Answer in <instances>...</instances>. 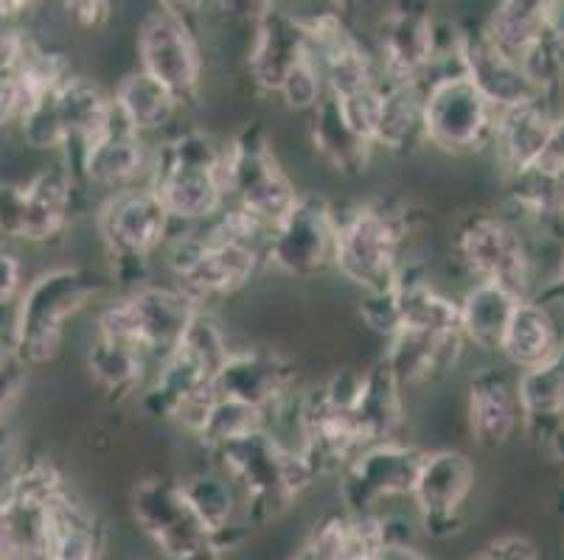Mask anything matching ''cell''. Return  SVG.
I'll use <instances>...</instances> for the list:
<instances>
[{
  "label": "cell",
  "instance_id": "6da1fadb",
  "mask_svg": "<svg viewBox=\"0 0 564 560\" xmlns=\"http://www.w3.org/2000/svg\"><path fill=\"white\" fill-rule=\"evenodd\" d=\"M419 213L399 194H377L351 208H337L332 272L357 295L391 289L410 259Z\"/></svg>",
  "mask_w": 564,
  "mask_h": 560
},
{
  "label": "cell",
  "instance_id": "7a4b0ae2",
  "mask_svg": "<svg viewBox=\"0 0 564 560\" xmlns=\"http://www.w3.org/2000/svg\"><path fill=\"white\" fill-rule=\"evenodd\" d=\"M112 286L110 272L85 264H59L29 277L12 320V351L25 370L63 356L68 328Z\"/></svg>",
  "mask_w": 564,
  "mask_h": 560
},
{
  "label": "cell",
  "instance_id": "3957f363",
  "mask_svg": "<svg viewBox=\"0 0 564 560\" xmlns=\"http://www.w3.org/2000/svg\"><path fill=\"white\" fill-rule=\"evenodd\" d=\"M212 465L223 471L245 502V521L250 530L267 527L290 510L304 493L321 480V471L304 451H292L275 438L273 431H250L234 443L208 451Z\"/></svg>",
  "mask_w": 564,
  "mask_h": 560
},
{
  "label": "cell",
  "instance_id": "277c9868",
  "mask_svg": "<svg viewBox=\"0 0 564 560\" xmlns=\"http://www.w3.org/2000/svg\"><path fill=\"white\" fill-rule=\"evenodd\" d=\"M150 185L177 228H203L230 205L225 141L199 127H181L155 143Z\"/></svg>",
  "mask_w": 564,
  "mask_h": 560
},
{
  "label": "cell",
  "instance_id": "5b68a950",
  "mask_svg": "<svg viewBox=\"0 0 564 560\" xmlns=\"http://www.w3.org/2000/svg\"><path fill=\"white\" fill-rule=\"evenodd\" d=\"M94 230L110 264L112 286L132 292L152 284V261L166 250L177 224L152 185H135L96 202Z\"/></svg>",
  "mask_w": 564,
  "mask_h": 560
},
{
  "label": "cell",
  "instance_id": "8992f818",
  "mask_svg": "<svg viewBox=\"0 0 564 560\" xmlns=\"http://www.w3.org/2000/svg\"><path fill=\"white\" fill-rule=\"evenodd\" d=\"M449 264L469 284H497L520 300L542 292L540 259L525 228L502 210L475 208L455 222L449 233Z\"/></svg>",
  "mask_w": 564,
  "mask_h": 560
},
{
  "label": "cell",
  "instance_id": "52a82bcc",
  "mask_svg": "<svg viewBox=\"0 0 564 560\" xmlns=\"http://www.w3.org/2000/svg\"><path fill=\"white\" fill-rule=\"evenodd\" d=\"M169 281L197 311H217L264 272V255L205 239L199 228H177L163 250Z\"/></svg>",
  "mask_w": 564,
  "mask_h": 560
},
{
  "label": "cell",
  "instance_id": "ba28073f",
  "mask_svg": "<svg viewBox=\"0 0 564 560\" xmlns=\"http://www.w3.org/2000/svg\"><path fill=\"white\" fill-rule=\"evenodd\" d=\"M194 317L197 308L172 284L152 281L96 308L94 333L135 348L158 367L181 348Z\"/></svg>",
  "mask_w": 564,
  "mask_h": 560
},
{
  "label": "cell",
  "instance_id": "9c48e42d",
  "mask_svg": "<svg viewBox=\"0 0 564 560\" xmlns=\"http://www.w3.org/2000/svg\"><path fill=\"white\" fill-rule=\"evenodd\" d=\"M135 68L161 81L183 107L205 90V45L188 3H158L135 25Z\"/></svg>",
  "mask_w": 564,
  "mask_h": 560
},
{
  "label": "cell",
  "instance_id": "30bf717a",
  "mask_svg": "<svg viewBox=\"0 0 564 560\" xmlns=\"http://www.w3.org/2000/svg\"><path fill=\"white\" fill-rule=\"evenodd\" d=\"M225 174L230 202L253 213L267 228L284 222L304 194L259 121L242 123L225 141Z\"/></svg>",
  "mask_w": 564,
  "mask_h": 560
},
{
  "label": "cell",
  "instance_id": "8fae6325",
  "mask_svg": "<svg viewBox=\"0 0 564 560\" xmlns=\"http://www.w3.org/2000/svg\"><path fill=\"white\" fill-rule=\"evenodd\" d=\"M130 516L138 532L166 560H223L217 538L188 505L181 476L150 471L130 487Z\"/></svg>",
  "mask_w": 564,
  "mask_h": 560
},
{
  "label": "cell",
  "instance_id": "7c38bea8",
  "mask_svg": "<svg viewBox=\"0 0 564 560\" xmlns=\"http://www.w3.org/2000/svg\"><path fill=\"white\" fill-rule=\"evenodd\" d=\"M337 235V205L323 191L306 188L299 205L275 224L264 250V272L284 281H315L332 270Z\"/></svg>",
  "mask_w": 564,
  "mask_h": 560
},
{
  "label": "cell",
  "instance_id": "4fadbf2b",
  "mask_svg": "<svg viewBox=\"0 0 564 560\" xmlns=\"http://www.w3.org/2000/svg\"><path fill=\"white\" fill-rule=\"evenodd\" d=\"M424 90V130L427 149L449 157L489 154L497 130V110L480 96L469 76H444Z\"/></svg>",
  "mask_w": 564,
  "mask_h": 560
},
{
  "label": "cell",
  "instance_id": "5bb4252c",
  "mask_svg": "<svg viewBox=\"0 0 564 560\" xmlns=\"http://www.w3.org/2000/svg\"><path fill=\"white\" fill-rule=\"evenodd\" d=\"M478 487V469L460 449H427L410 493L419 530L433 541H449L466 527V507Z\"/></svg>",
  "mask_w": 564,
  "mask_h": 560
},
{
  "label": "cell",
  "instance_id": "9a60e30c",
  "mask_svg": "<svg viewBox=\"0 0 564 560\" xmlns=\"http://www.w3.org/2000/svg\"><path fill=\"white\" fill-rule=\"evenodd\" d=\"M422 446L410 440H388L362 449L337 474V499L348 516L379 513L384 502L408 499L424 460Z\"/></svg>",
  "mask_w": 564,
  "mask_h": 560
},
{
  "label": "cell",
  "instance_id": "2e32d148",
  "mask_svg": "<svg viewBox=\"0 0 564 560\" xmlns=\"http://www.w3.org/2000/svg\"><path fill=\"white\" fill-rule=\"evenodd\" d=\"M438 23L427 3H391L379 12L373 25V54L379 79L391 85L424 87L435 51H438Z\"/></svg>",
  "mask_w": 564,
  "mask_h": 560
},
{
  "label": "cell",
  "instance_id": "e0dca14e",
  "mask_svg": "<svg viewBox=\"0 0 564 560\" xmlns=\"http://www.w3.org/2000/svg\"><path fill=\"white\" fill-rule=\"evenodd\" d=\"M85 185L56 161L37 168L20 179V208H18V239L14 244L51 246L68 239L76 216L85 210Z\"/></svg>",
  "mask_w": 564,
  "mask_h": 560
},
{
  "label": "cell",
  "instance_id": "ac0fdd59",
  "mask_svg": "<svg viewBox=\"0 0 564 560\" xmlns=\"http://www.w3.org/2000/svg\"><path fill=\"white\" fill-rule=\"evenodd\" d=\"M304 59H310V40L299 9L261 3L256 12H250L245 74L256 90L264 96H279L286 76Z\"/></svg>",
  "mask_w": 564,
  "mask_h": 560
},
{
  "label": "cell",
  "instance_id": "d6986e66",
  "mask_svg": "<svg viewBox=\"0 0 564 560\" xmlns=\"http://www.w3.org/2000/svg\"><path fill=\"white\" fill-rule=\"evenodd\" d=\"M152 161H155V143L132 132L116 112L110 130L82 154L74 177L87 191H99V199H105L135 185H150Z\"/></svg>",
  "mask_w": 564,
  "mask_h": 560
},
{
  "label": "cell",
  "instance_id": "ffe728a7",
  "mask_svg": "<svg viewBox=\"0 0 564 560\" xmlns=\"http://www.w3.org/2000/svg\"><path fill=\"white\" fill-rule=\"evenodd\" d=\"M464 424L469 440L484 451H500L522 431L517 376L511 378L502 367H480L466 382Z\"/></svg>",
  "mask_w": 564,
  "mask_h": 560
},
{
  "label": "cell",
  "instance_id": "44dd1931",
  "mask_svg": "<svg viewBox=\"0 0 564 560\" xmlns=\"http://www.w3.org/2000/svg\"><path fill=\"white\" fill-rule=\"evenodd\" d=\"M299 370L295 362L273 348H234L228 362L214 378L219 398L242 400L248 407L270 413L286 395L295 393Z\"/></svg>",
  "mask_w": 564,
  "mask_h": 560
},
{
  "label": "cell",
  "instance_id": "7402d4cb",
  "mask_svg": "<svg viewBox=\"0 0 564 560\" xmlns=\"http://www.w3.org/2000/svg\"><path fill=\"white\" fill-rule=\"evenodd\" d=\"M56 116L63 123L65 146L59 152V163L74 174L82 154L94 146L116 121L112 90H107L99 79L76 74L56 90Z\"/></svg>",
  "mask_w": 564,
  "mask_h": 560
},
{
  "label": "cell",
  "instance_id": "603a6c76",
  "mask_svg": "<svg viewBox=\"0 0 564 560\" xmlns=\"http://www.w3.org/2000/svg\"><path fill=\"white\" fill-rule=\"evenodd\" d=\"M466 353L464 333H433L402 328L384 342L382 362L388 364L402 389L430 387L458 370Z\"/></svg>",
  "mask_w": 564,
  "mask_h": 560
},
{
  "label": "cell",
  "instance_id": "cb8c5ba5",
  "mask_svg": "<svg viewBox=\"0 0 564 560\" xmlns=\"http://www.w3.org/2000/svg\"><path fill=\"white\" fill-rule=\"evenodd\" d=\"M460 54H464V74L480 90L486 101L497 112L520 107L531 99H540V92L533 90L531 81L522 74L520 62L497 48L484 29L464 25L460 37Z\"/></svg>",
  "mask_w": 564,
  "mask_h": 560
},
{
  "label": "cell",
  "instance_id": "d4e9b609",
  "mask_svg": "<svg viewBox=\"0 0 564 560\" xmlns=\"http://www.w3.org/2000/svg\"><path fill=\"white\" fill-rule=\"evenodd\" d=\"M556 110V101L540 96L520 107L497 112V130L489 154L495 157L502 177H514L536 166Z\"/></svg>",
  "mask_w": 564,
  "mask_h": 560
},
{
  "label": "cell",
  "instance_id": "484cf974",
  "mask_svg": "<svg viewBox=\"0 0 564 560\" xmlns=\"http://www.w3.org/2000/svg\"><path fill=\"white\" fill-rule=\"evenodd\" d=\"M112 105H116L118 118L132 132H138V135L152 143L181 130L174 123L181 121V116L186 112V107L174 99L161 81H155L138 68H130L118 76L116 87H112Z\"/></svg>",
  "mask_w": 564,
  "mask_h": 560
},
{
  "label": "cell",
  "instance_id": "4316f807",
  "mask_svg": "<svg viewBox=\"0 0 564 560\" xmlns=\"http://www.w3.org/2000/svg\"><path fill=\"white\" fill-rule=\"evenodd\" d=\"M306 138L315 161L340 177H362L371 168L377 149L354 132L340 105L332 96L306 116Z\"/></svg>",
  "mask_w": 564,
  "mask_h": 560
},
{
  "label": "cell",
  "instance_id": "83f0119b",
  "mask_svg": "<svg viewBox=\"0 0 564 560\" xmlns=\"http://www.w3.org/2000/svg\"><path fill=\"white\" fill-rule=\"evenodd\" d=\"M564 351V326L551 306L540 297L517 306L511 326L502 339L500 359L517 373L540 367Z\"/></svg>",
  "mask_w": 564,
  "mask_h": 560
},
{
  "label": "cell",
  "instance_id": "f1b7e54d",
  "mask_svg": "<svg viewBox=\"0 0 564 560\" xmlns=\"http://www.w3.org/2000/svg\"><path fill=\"white\" fill-rule=\"evenodd\" d=\"M377 127H373V149L393 157H413L427 149L424 130V90L419 85H391L379 79Z\"/></svg>",
  "mask_w": 564,
  "mask_h": 560
},
{
  "label": "cell",
  "instance_id": "f546056e",
  "mask_svg": "<svg viewBox=\"0 0 564 560\" xmlns=\"http://www.w3.org/2000/svg\"><path fill=\"white\" fill-rule=\"evenodd\" d=\"M522 435L528 443L547 449L553 431L564 424V351L540 367L517 373Z\"/></svg>",
  "mask_w": 564,
  "mask_h": 560
},
{
  "label": "cell",
  "instance_id": "4dcf8cb0",
  "mask_svg": "<svg viewBox=\"0 0 564 560\" xmlns=\"http://www.w3.org/2000/svg\"><path fill=\"white\" fill-rule=\"evenodd\" d=\"M354 418L360 424L362 438L368 446L388 443V440H408V393L397 382L382 356L366 367V382Z\"/></svg>",
  "mask_w": 564,
  "mask_h": 560
},
{
  "label": "cell",
  "instance_id": "1f68e13d",
  "mask_svg": "<svg viewBox=\"0 0 564 560\" xmlns=\"http://www.w3.org/2000/svg\"><path fill=\"white\" fill-rule=\"evenodd\" d=\"M520 303V297L497 284L466 286L464 295L458 297L460 333H464L466 348L484 356H500L502 339Z\"/></svg>",
  "mask_w": 564,
  "mask_h": 560
},
{
  "label": "cell",
  "instance_id": "d6a6232c",
  "mask_svg": "<svg viewBox=\"0 0 564 560\" xmlns=\"http://www.w3.org/2000/svg\"><path fill=\"white\" fill-rule=\"evenodd\" d=\"M51 521H54L51 560H105L110 543L105 518L70 485L51 505Z\"/></svg>",
  "mask_w": 564,
  "mask_h": 560
},
{
  "label": "cell",
  "instance_id": "836d02e7",
  "mask_svg": "<svg viewBox=\"0 0 564 560\" xmlns=\"http://www.w3.org/2000/svg\"><path fill=\"white\" fill-rule=\"evenodd\" d=\"M85 370L101 395L121 404V400L141 398L155 373V364L135 348L110 342V339L94 333L85 348Z\"/></svg>",
  "mask_w": 564,
  "mask_h": 560
},
{
  "label": "cell",
  "instance_id": "e575fe53",
  "mask_svg": "<svg viewBox=\"0 0 564 560\" xmlns=\"http://www.w3.org/2000/svg\"><path fill=\"white\" fill-rule=\"evenodd\" d=\"M506 179V210L520 228L564 230V174L528 172Z\"/></svg>",
  "mask_w": 564,
  "mask_h": 560
},
{
  "label": "cell",
  "instance_id": "d590c367",
  "mask_svg": "<svg viewBox=\"0 0 564 560\" xmlns=\"http://www.w3.org/2000/svg\"><path fill=\"white\" fill-rule=\"evenodd\" d=\"M551 14L553 0H500L480 29L497 48L520 62V56L551 29Z\"/></svg>",
  "mask_w": 564,
  "mask_h": 560
},
{
  "label": "cell",
  "instance_id": "8d00e7d4",
  "mask_svg": "<svg viewBox=\"0 0 564 560\" xmlns=\"http://www.w3.org/2000/svg\"><path fill=\"white\" fill-rule=\"evenodd\" d=\"M520 68L531 87L545 99L556 101L564 87V34L551 29L542 34L525 54L520 56Z\"/></svg>",
  "mask_w": 564,
  "mask_h": 560
},
{
  "label": "cell",
  "instance_id": "74e56055",
  "mask_svg": "<svg viewBox=\"0 0 564 560\" xmlns=\"http://www.w3.org/2000/svg\"><path fill=\"white\" fill-rule=\"evenodd\" d=\"M267 426V415L261 409L248 407L242 400L234 398H217L212 409V418L205 426L203 438L197 440L205 451L217 449V446L234 443V440L245 438L250 431H259Z\"/></svg>",
  "mask_w": 564,
  "mask_h": 560
},
{
  "label": "cell",
  "instance_id": "f35d334b",
  "mask_svg": "<svg viewBox=\"0 0 564 560\" xmlns=\"http://www.w3.org/2000/svg\"><path fill=\"white\" fill-rule=\"evenodd\" d=\"M25 384H29V370L20 362H12L0 370V471H9L12 462L18 460L9 418L25 395Z\"/></svg>",
  "mask_w": 564,
  "mask_h": 560
},
{
  "label": "cell",
  "instance_id": "ab89813d",
  "mask_svg": "<svg viewBox=\"0 0 564 560\" xmlns=\"http://www.w3.org/2000/svg\"><path fill=\"white\" fill-rule=\"evenodd\" d=\"M279 99L290 112H304V116H310L326 99V85H323V76L315 62H312V56L286 76L279 90Z\"/></svg>",
  "mask_w": 564,
  "mask_h": 560
},
{
  "label": "cell",
  "instance_id": "60d3db41",
  "mask_svg": "<svg viewBox=\"0 0 564 560\" xmlns=\"http://www.w3.org/2000/svg\"><path fill=\"white\" fill-rule=\"evenodd\" d=\"M25 264L9 241H0V328L12 333L14 306L25 289Z\"/></svg>",
  "mask_w": 564,
  "mask_h": 560
},
{
  "label": "cell",
  "instance_id": "b9f144b4",
  "mask_svg": "<svg viewBox=\"0 0 564 560\" xmlns=\"http://www.w3.org/2000/svg\"><path fill=\"white\" fill-rule=\"evenodd\" d=\"M63 18L79 34H101L116 14L112 3H105V0H74V3H63Z\"/></svg>",
  "mask_w": 564,
  "mask_h": 560
},
{
  "label": "cell",
  "instance_id": "7bdbcfd3",
  "mask_svg": "<svg viewBox=\"0 0 564 560\" xmlns=\"http://www.w3.org/2000/svg\"><path fill=\"white\" fill-rule=\"evenodd\" d=\"M533 168H540V172L564 174V107H558L556 116H553L545 149H542L540 161H536V166Z\"/></svg>",
  "mask_w": 564,
  "mask_h": 560
},
{
  "label": "cell",
  "instance_id": "ee69618b",
  "mask_svg": "<svg viewBox=\"0 0 564 560\" xmlns=\"http://www.w3.org/2000/svg\"><path fill=\"white\" fill-rule=\"evenodd\" d=\"M486 549H489L495 560H542L540 547L528 536H520V532L495 538V541L486 543Z\"/></svg>",
  "mask_w": 564,
  "mask_h": 560
},
{
  "label": "cell",
  "instance_id": "f6af8a7d",
  "mask_svg": "<svg viewBox=\"0 0 564 560\" xmlns=\"http://www.w3.org/2000/svg\"><path fill=\"white\" fill-rule=\"evenodd\" d=\"M20 112H23V99H20L18 81L12 70H0V132L9 127H18Z\"/></svg>",
  "mask_w": 564,
  "mask_h": 560
},
{
  "label": "cell",
  "instance_id": "bcb514c9",
  "mask_svg": "<svg viewBox=\"0 0 564 560\" xmlns=\"http://www.w3.org/2000/svg\"><path fill=\"white\" fill-rule=\"evenodd\" d=\"M373 560H433L424 554L415 543H384Z\"/></svg>",
  "mask_w": 564,
  "mask_h": 560
},
{
  "label": "cell",
  "instance_id": "7dc6e473",
  "mask_svg": "<svg viewBox=\"0 0 564 560\" xmlns=\"http://www.w3.org/2000/svg\"><path fill=\"white\" fill-rule=\"evenodd\" d=\"M540 295L542 297H556V303H562V306H564V244H562V255H558L556 277H553L551 284L542 286ZM540 295H536V297H540Z\"/></svg>",
  "mask_w": 564,
  "mask_h": 560
},
{
  "label": "cell",
  "instance_id": "c3c4849f",
  "mask_svg": "<svg viewBox=\"0 0 564 560\" xmlns=\"http://www.w3.org/2000/svg\"><path fill=\"white\" fill-rule=\"evenodd\" d=\"M545 451L558 462V465H562V471H564V424L553 431V438H551V443H547Z\"/></svg>",
  "mask_w": 564,
  "mask_h": 560
},
{
  "label": "cell",
  "instance_id": "681fc988",
  "mask_svg": "<svg viewBox=\"0 0 564 560\" xmlns=\"http://www.w3.org/2000/svg\"><path fill=\"white\" fill-rule=\"evenodd\" d=\"M12 362H18V359H14V351H12V333L0 328V370Z\"/></svg>",
  "mask_w": 564,
  "mask_h": 560
},
{
  "label": "cell",
  "instance_id": "f907efd6",
  "mask_svg": "<svg viewBox=\"0 0 564 560\" xmlns=\"http://www.w3.org/2000/svg\"><path fill=\"white\" fill-rule=\"evenodd\" d=\"M373 558H377V552H366V549L354 547L351 543V552H348L346 560H373Z\"/></svg>",
  "mask_w": 564,
  "mask_h": 560
},
{
  "label": "cell",
  "instance_id": "816d5d0a",
  "mask_svg": "<svg viewBox=\"0 0 564 560\" xmlns=\"http://www.w3.org/2000/svg\"><path fill=\"white\" fill-rule=\"evenodd\" d=\"M469 560H495V558H491V552H489V549H478V552H475V554H469Z\"/></svg>",
  "mask_w": 564,
  "mask_h": 560
},
{
  "label": "cell",
  "instance_id": "f5cc1de1",
  "mask_svg": "<svg viewBox=\"0 0 564 560\" xmlns=\"http://www.w3.org/2000/svg\"><path fill=\"white\" fill-rule=\"evenodd\" d=\"M290 560H315V558H312V554H306V552H304V549H299V552L292 554V558H290Z\"/></svg>",
  "mask_w": 564,
  "mask_h": 560
}]
</instances>
